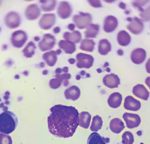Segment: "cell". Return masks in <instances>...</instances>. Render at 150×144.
<instances>
[{"label": "cell", "mask_w": 150, "mask_h": 144, "mask_svg": "<svg viewBox=\"0 0 150 144\" xmlns=\"http://www.w3.org/2000/svg\"><path fill=\"white\" fill-rule=\"evenodd\" d=\"M145 83L150 89V76H149V77L146 78L145 81Z\"/></svg>", "instance_id": "obj_43"}, {"label": "cell", "mask_w": 150, "mask_h": 144, "mask_svg": "<svg viewBox=\"0 0 150 144\" xmlns=\"http://www.w3.org/2000/svg\"><path fill=\"white\" fill-rule=\"evenodd\" d=\"M140 19L143 22H148L150 21V5L143 10L139 14Z\"/></svg>", "instance_id": "obj_34"}, {"label": "cell", "mask_w": 150, "mask_h": 144, "mask_svg": "<svg viewBox=\"0 0 150 144\" xmlns=\"http://www.w3.org/2000/svg\"><path fill=\"white\" fill-rule=\"evenodd\" d=\"M55 51H56V54H57V56H58V55H59L60 54H61L62 53V51L61 49H58V50H56Z\"/></svg>", "instance_id": "obj_50"}, {"label": "cell", "mask_w": 150, "mask_h": 144, "mask_svg": "<svg viewBox=\"0 0 150 144\" xmlns=\"http://www.w3.org/2000/svg\"><path fill=\"white\" fill-rule=\"evenodd\" d=\"M42 59L48 66H54L58 60V57L55 51L46 52L42 55Z\"/></svg>", "instance_id": "obj_22"}, {"label": "cell", "mask_w": 150, "mask_h": 144, "mask_svg": "<svg viewBox=\"0 0 150 144\" xmlns=\"http://www.w3.org/2000/svg\"><path fill=\"white\" fill-rule=\"evenodd\" d=\"M145 68H146V72L149 74H150V58L148 59L145 64Z\"/></svg>", "instance_id": "obj_40"}, {"label": "cell", "mask_w": 150, "mask_h": 144, "mask_svg": "<svg viewBox=\"0 0 150 144\" xmlns=\"http://www.w3.org/2000/svg\"><path fill=\"white\" fill-rule=\"evenodd\" d=\"M109 63H108V62H106L105 63V64H104V65H103V67H108L109 66Z\"/></svg>", "instance_id": "obj_54"}, {"label": "cell", "mask_w": 150, "mask_h": 144, "mask_svg": "<svg viewBox=\"0 0 150 144\" xmlns=\"http://www.w3.org/2000/svg\"><path fill=\"white\" fill-rule=\"evenodd\" d=\"M56 43V39L53 35L46 33L43 35L42 39L39 42L38 46L41 51L47 52L54 47Z\"/></svg>", "instance_id": "obj_6"}, {"label": "cell", "mask_w": 150, "mask_h": 144, "mask_svg": "<svg viewBox=\"0 0 150 144\" xmlns=\"http://www.w3.org/2000/svg\"><path fill=\"white\" fill-rule=\"evenodd\" d=\"M41 9L36 4H32L27 6L25 10V16L29 21H35L41 15Z\"/></svg>", "instance_id": "obj_11"}, {"label": "cell", "mask_w": 150, "mask_h": 144, "mask_svg": "<svg viewBox=\"0 0 150 144\" xmlns=\"http://www.w3.org/2000/svg\"><path fill=\"white\" fill-rule=\"evenodd\" d=\"M147 57L146 51L143 48H137L134 49L130 54L131 61L136 65H141L144 62Z\"/></svg>", "instance_id": "obj_13"}, {"label": "cell", "mask_w": 150, "mask_h": 144, "mask_svg": "<svg viewBox=\"0 0 150 144\" xmlns=\"http://www.w3.org/2000/svg\"><path fill=\"white\" fill-rule=\"evenodd\" d=\"M124 107L127 110L137 111L141 108V103L133 96H129L125 98Z\"/></svg>", "instance_id": "obj_16"}, {"label": "cell", "mask_w": 150, "mask_h": 144, "mask_svg": "<svg viewBox=\"0 0 150 144\" xmlns=\"http://www.w3.org/2000/svg\"><path fill=\"white\" fill-rule=\"evenodd\" d=\"M54 33V34H58L61 31V28H60L59 26H56V27H54L53 30Z\"/></svg>", "instance_id": "obj_42"}, {"label": "cell", "mask_w": 150, "mask_h": 144, "mask_svg": "<svg viewBox=\"0 0 150 144\" xmlns=\"http://www.w3.org/2000/svg\"><path fill=\"white\" fill-rule=\"evenodd\" d=\"M58 46L59 49L63 50L67 54H73L76 51V44L71 41L62 39L59 41Z\"/></svg>", "instance_id": "obj_19"}, {"label": "cell", "mask_w": 150, "mask_h": 144, "mask_svg": "<svg viewBox=\"0 0 150 144\" xmlns=\"http://www.w3.org/2000/svg\"><path fill=\"white\" fill-rule=\"evenodd\" d=\"M96 44L94 40L89 39H84L80 42L79 49L81 51L91 53L94 51Z\"/></svg>", "instance_id": "obj_28"}, {"label": "cell", "mask_w": 150, "mask_h": 144, "mask_svg": "<svg viewBox=\"0 0 150 144\" xmlns=\"http://www.w3.org/2000/svg\"><path fill=\"white\" fill-rule=\"evenodd\" d=\"M40 8L42 11L45 12H51L55 10L57 5V1L55 0H41Z\"/></svg>", "instance_id": "obj_29"}, {"label": "cell", "mask_w": 150, "mask_h": 144, "mask_svg": "<svg viewBox=\"0 0 150 144\" xmlns=\"http://www.w3.org/2000/svg\"><path fill=\"white\" fill-rule=\"evenodd\" d=\"M102 82L108 88H117L120 84V79L117 74L111 73L106 74L103 77Z\"/></svg>", "instance_id": "obj_15"}, {"label": "cell", "mask_w": 150, "mask_h": 144, "mask_svg": "<svg viewBox=\"0 0 150 144\" xmlns=\"http://www.w3.org/2000/svg\"><path fill=\"white\" fill-rule=\"evenodd\" d=\"M76 65L78 68L89 69L93 65L94 59L93 57L90 54L79 53L76 56Z\"/></svg>", "instance_id": "obj_7"}, {"label": "cell", "mask_w": 150, "mask_h": 144, "mask_svg": "<svg viewBox=\"0 0 150 144\" xmlns=\"http://www.w3.org/2000/svg\"><path fill=\"white\" fill-rule=\"evenodd\" d=\"M47 117L49 132L55 136L68 138L73 136L79 125V112L72 106L54 105Z\"/></svg>", "instance_id": "obj_1"}, {"label": "cell", "mask_w": 150, "mask_h": 144, "mask_svg": "<svg viewBox=\"0 0 150 144\" xmlns=\"http://www.w3.org/2000/svg\"><path fill=\"white\" fill-rule=\"evenodd\" d=\"M123 119L128 129H132L138 127L141 122L140 117L136 114L125 113L123 114Z\"/></svg>", "instance_id": "obj_14"}, {"label": "cell", "mask_w": 150, "mask_h": 144, "mask_svg": "<svg viewBox=\"0 0 150 144\" xmlns=\"http://www.w3.org/2000/svg\"><path fill=\"white\" fill-rule=\"evenodd\" d=\"M63 85L65 86H68L69 84V81L68 80H64L63 81Z\"/></svg>", "instance_id": "obj_49"}, {"label": "cell", "mask_w": 150, "mask_h": 144, "mask_svg": "<svg viewBox=\"0 0 150 144\" xmlns=\"http://www.w3.org/2000/svg\"><path fill=\"white\" fill-rule=\"evenodd\" d=\"M0 31H1V29H0Z\"/></svg>", "instance_id": "obj_63"}, {"label": "cell", "mask_w": 150, "mask_h": 144, "mask_svg": "<svg viewBox=\"0 0 150 144\" xmlns=\"http://www.w3.org/2000/svg\"><path fill=\"white\" fill-rule=\"evenodd\" d=\"M128 21L129 23L127 25V29L135 35H140L144 30V25L143 22L139 18H128Z\"/></svg>", "instance_id": "obj_8"}, {"label": "cell", "mask_w": 150, "mask_h": 144, "mask_svg": "<svg viewBox=\"0 0 150 144\" xmlns=\"http://www.w3.org/2000/svg\"><path fill=\"white\" fill-rule=\"evenodd\" d=\"M149 1H135L132 3V6L138 9L140 12H142L144 9L143 7L149 2Z\"/></svg>", "instance_id": "obj_36"}, {"label": "cell", "mask_w": 150, "mask_h": 144, "mask_svg": "<svg viewBox=\"0 0 150 144\" xmlns=\"http://www.w3.org/2000/svg\"><path fill=\"white\" fill-rule=\"evenodd\" d=\"M40 67H42V68L45 67V64L44 62H41V63H40Z\"/></svg>", "instance_id": "obj_56"}, {"label": "cell", "mask_w": 150, "mask_h": 144, "mask_svg": "<svg viewBox=\"0 0 150 144\" xmlns=\"http://www.w3.org/2000/svg\"><path fill=\"white\" fill-rule=\"evenodd\" d=\"M76 79L77 80H79L81 79V76H80V75H79V74H77V75L76 76Z\"/></svg>", "instance_id": "obj_55"}, {"label": "cell", "mask_w": 150, "mask_h": 144, "mask_svg": "<svg viewBox=\"0 0 150 144\" xmlns=\"http://www.w3.org/2000/svg\"><path fill=\"white\" fill-rule=\"evenodd\" d=\"M103 124L102 118L98 115L95 116L93 118L90 129L92 131L97 132L101 129Z\"/></svg>", "instance_id": "obj_32"}, {"label": "cell", "mask_w": 150, "mask_h": 144, "mask_svg": "<svg viewBox=\"0 0 150 144\" xmlns=\"http://www.w3.org/2000/svg\"><path fill=\"white\" fill-rule=\"evenodd\" d=\"M117 41L118 44L121 46H127L131 43V36L126 30H122L120 31L117 34Z\"/></svg>", "instance_id": "obj_21"}, {"label": "cell", "mask_w": 150, "mask_h": 144, "mask_svg": "<svg viewBox=\"0 0 150 144\" xmlns=\"http://www.w3.org/2000/svg\"><path fill=\"white\" fill-rule=\"evenodd\" d=\"M36 48L35 43L33 41H30L22 51L23 55L27 58H32L35 54Z\"/></svg>", "instance_id": "obj_30"}, {"label": "cell", "mask_w": 150, "mask_h": 144, "mask_svg": "<svg viewBox=\"0 0 150 144\" xmlns=\"http://www.w3.org/2000/svg\"><path fill=\"white\" fill-rule=\"evenodd\" d=\"M86 76L87 78H90V76H91V75H90V74L89 73H86Z\"/></svg>", "instance_id": "obj_60"}, {"label": "cell", "mask_w": 150, "mask_h": 144, "mask_svg": "<svg viewBox=\"0 0 150 144\" xmlns=\"http://www.w3.org/2000/svg\"><path fill=\"white\" fill-rule=\"evenodd\" d=\"M122 144H133L134 142V136L129 131H126L122 136Z\"/></svg>", "instance_id": "obj_33"}, {"label": "cell", "mask_w": 150, "mask_h": 144, "mask_svg": "<svg viewBox=\"0 0 150 144\" xmlns=\"http://www.w3.org/2000/svg\"><path fill=\"white\" fill-rule=\"evenodd\" d=\"M100 26L98 24L91 23L86 28L84 32V37L86 39L95 38L98 35Z\"/></svg>", "instance_id": "obj_24"}, {"label": "cell", "mask_w": 150, "mask_h": 144, "mask_svg": "<svg viewBox=\"0 0 150 144\" xmlns=\"http://www.w3.org/2000/svg\"><path fill=\"white\" fill-rule=\"evenodd\" d=\"M91 116L88 112L83 111L79 115V125L85 129H88L91 124Z\"/></svg>", "instance_id": "obj_27"}, {"label": "cell", "mask_w": 150, "mask_h": 144, "mask_svg": "<svg viewBox=\"0 0 150 144\" xmlns=\"http://www.w3.org/2000/svg\"><path fill=\"white\" fill-rule=\"evenodd\" d=\"M125 128L122 121L118 118H114L111 120L109 124V128L111 131L115 134L121 133Z\"/></svg>", "instance_id": "obj_26"}, {"label": "cell", "mask_w": 150, "mask_h": 144, "mask_svg": "<svg viewBox=\"0 0 150 144\" xmlns=\"http://www.w3.org/2000/svg\"><path fill=\"white\" fill-rule=\"evenodd\" d=\"M132 92L136 97L144 100H147L149 97V92L142 84H138L135 86L133 88Z\"/></svg>", "instance_id": "obj_17"}, {"label": "cell", "mask_w": 150, "mask_h": 144, "mask_svg": "<svg viewBox=\"0 0 150 144\" xmlns=\"http://www.w3.org/2000/svg\"><path fill=\"white\" fill-rule=\"evenodd\" d=\"M112 50V45L106 39H100L98 45V52L102 56L107 55Z\"/></svg>", "instance_id": "obj_25"}, {"label": "cell", "mask_w": 150, "mask_h": 144, "mask_svg": "<svg viewBox=\"0 0 150 144\" xmlns=\"http://www.w3.org/2000/svg\"><path fill=\"white\" fill-rule=\"evenodd\" d=\"M80 74L82 76H84V75H86V73L85 71H84V70H82L80 72Z\"/></svg>", "instance_id": "obj_53"}, {"label": "cell", "mask_w": 150, "mask_h": 144, "mask_svg": "<svg viewBox=\"0 0 150 144\" xmlns=\"http://www.w3.org/2000/svg\"><path fill=\"white\" fill-rule=\"evenodd\" d=\"M141 144H144L142 143H141Z\"/></svg>", "instance_id": "obj_61"}, {"label": "cell", "mask_w": 150, "mask_h": 144, "mask_svg": "<svg viewBox=\"0 0 150 144\" xmlns=\"http://www.w3.org/2000/svg\"><path fill=\"white\" fill-rule=\"evenodd\" d=\"M69 62L71 65H74L76 62V60L74 58H71L68 60Z\"/></svg>", "instance_id": "obj_46"}, {"label": "cell", "mask_w": 150, "mask_h": 144, "mask_svg": "<svg viewBox=\"0 0 150 144\" xmlns=\"http://www.w3.org/2000/svg\"><path fill=\"white\" fill-rule=\"evenodd\" d=\"M56 22V16L54 13H45L43 14L39 20L40 28L44 30L52 29Z\"/></svg>", "instance_id": "obj_9"}, {"label": "cell", "mask_w": 150, "mask_h": 144, "mask_svg": "<svg viewBox=\"0 0 150 144\" xmlns=\"http://www.w3.org/2000/svg\"><path fill=\"white\" fill-rule=\"evenodd\" d=\"M18 120L16 116L9 111L0 114V132L9 134L15 131L18 126Z\"/></svg>", "instance_id": "obj_2"}, {"label": "cell", "mask_w": 150, "mask_h": 144, "mask_svg": "<svg viewBox=\"0 0 150 144\" xmlns=\"http://www.w3.org/2000/svg\"><path fill=\"white\" fill-rule=\"evenodd\" d=\"M97 72H98V73H101L102 72V70H101L100 68H98L97 69Z\"/></svg>", "instance_id": "obj_57"}, {"label": "cell", "mask_w": 150, "mask_h": 144, "mask_svg": "<svg viewBox=\"0 0 150 144\" xmlns=\"http://www.w3.org/2000/svg\"><path fill=\"white\" fill-rule=\"evenodd\" d=\"M27 33L22 30L13 32L11 37L10 41L12 46L17 49L22 48L28 40Z\"/></svg>", "instance_id": "obj_4"}, {"label": "cell", "mask_w": 150, "mask_h": 144, "mask_svg": "<svg viewBox=\"0 0 150 144\" xmlns=\"http://www.w3.org/2000/svg\"><path fill=\"white\" fill-rule=\"evenodd\" d=\"M122 100V95L118 92H115L109 96L108 100V103L111 107L114 109L117 108L121 105Z\"/></svg>", "instance_id": "obj_20"}, {"label": "cell", "mask_w": 150, "mask_h": 144, "mask_svg": "<svg viewBox=\"0 0 150 144\" xmlns=\"http://www.w3.org/2000/svg\"><path fill=\"white\" fill-rule=\"evenodd\" d=\"M105 139L97 132H93L89 136L87 144H106Z\"/></svg>", "instance_id": "obj_31"}, {"label": "cell", "mask_w": 150, "mask_h": 144, "mask_svg": "<svg viewBox=\"0 0 150 144\" xmlns=\"http://www.w3.org/2000/svg\"><path fill=\"white\" fill-rule=\"evenodd\" d=\"M62 72V69L59 68H59H56L55 71V73L56 74H61Z\"/></svg>", "instance_id": "obj_45"}, {"label": "cell", "mask_w": 150, "mask_h": 144, "mask_svg": "<svg viewBox=\"0 0 150 144\" xmlns=\"http://www.w3.org/2000/svg\"><path fill=\"white\" fill-rule=\"evenodd\" d=\"M62 71L64 73H68L69 67H65L62 68Z\"/></svg>", "instance_id": "obj_47"}, {"label": "cell", "mask_w": 150, "mask_h": 144, "mask_svg": "<svg viewBox=\"0 0 150 144\" xmlns=\"http://www.w3.org/2000/svg\"><path fill=\"white\" fill-rule=\"evenodd\" d=\"M73 13L72 5L68 2L62 1L58 5L57 13L59 18L66 19L71 17Z\"/></svg>", "instance_id": "obj_10"}, {"label": "cell", "mask_w": 150, "mask_h": 144, "mask_svg": "<svg viewBox=\"0 0 150 144\" xmlns=\"http://www.w3.org/2000/svg\"><path fill=\"white\" fill-rule=\"evenodd\" d=\"M12 144V139L9 136L3 133L0 134V144Z\"/></svg>", "instance_id": "obj_37"}, {"label": "cell", "mask_w": 150, "mask_h": 144, "mask_svg": "<svg viewBox=\"0 0 150 144\" xmlns=\"http://www.w3.org/2000/svg\"><path fill=\"white\" fill-rule=\"evenodd\" d=\"M80 89L76 86H72L67 89L64 92L65 98L67 100L76 101L79 99L80 96Z\"/></svg>", "instance_id": "obj_18"}, {"label": "cell", "mask_w": 150, "mask_h": 144, "mask_svg": "<svg viewBox=\"0 0 150 144\" xmlns=\"http://www.w3.org/2000/svg\"><path fill=\"white\" fill-rule=\"evenodd\" d=\"M106 71L107 72H111V69L109 68V67H107L106 69Z\"/></svg>", "instance_id": "obj_59"}, {"label": "cell", "mask_w": 150, "mask_h": 144, "mask_svg": "<svg viewBox=\"0 0 150 144\" xmlns=\"http://www.w3.org/2000/svg\"></svg>", "instance_id": "obj_62"}, {"label": "cell", "mask_w": 150, "mask_h": 144, "mask_svg": "<svg viewBox=\"0 0 150 144\" xmlns=\"http://www.w3.org/2000/svg\"><path fill=\"white\" fill-rule=\"evenodd\" d=\"M71 74L69 73H64L62 74H56L55 75V78H58V79H60L62 81L70 79L71 78Z\"/></svg>", "instance_id": "obj_39"}, {"label": "cell", "mask_w": 150, "mask_h": 144, "mask_svg": "<svg viewBox=\"0 0 150 144\" xmlns=\"http://www.w3.org/2000/svg\"><path fill=\"white\" fill-rule=\"evenodd\" d=\"M119 7L122 9H125L126 8V5L123 2H120L119 4Z\"/></svg>", "instance_id": "obj_44"}, {"label": "cell", "mask_w": 150, "mask_h": 144, "mask_svg": "<svg viewBox=\"0 0 150 144\" xmlns=\"http://www.w3.org/2000/svg\"><path fill=\"white\" fill-rule=\"evenodd\" d=\"M64 40L71 41L75 44H78L82 40V35L78 30H75L72 32H66L63 34Z\"/></svg>", "instance_id": "obj_23"}, {"label": "cell", "mask_w": 150, "mask_h": 144, "mask_svg": "<svg viewBox=\"0 0 150 144\" xmlns=\"http://www.w3.org/2000/svg\"><path fill=\"white\" fill-rule=\"evenodd\" d=\"M119 25L118 19L112 15L105 18L103 22V29L106 33H112L117 29Z\"/></svg>", "instance_id": "obj_12"}, {"label": "cell", "mask_w": 150, "mask_h": 144, "mask_svg": "<svg viewBox=\"0 0 150 144\" xmlns=\"http://www.w3.org/2000/svg\"><path fill=\"white\" fill-rule=\"evenodd\" d=\"M34 40L35 41H40V38L39 37H35L34 38Z\"/></svg>", "instance_id": "obj_52"}, {"label": "cell", "mask_w": 150, "mask_h": 144, "mask_svg": "<svg viewBox=\"0 0 150 144\" xmlns=\"http://www.w3.org/2000/svg\"><path fill=\"white\" fill-rule=\"evenodd\" d=\"M117 54L120 56H122L123 54V51L121 49H119L117 51Z\"/></svg>", "instance_id": "obj_48"}, {"label": "cell", "mask_w": 150, "mask_h": 144, "mask_svg": "<svg viewBox=\"0 0 150 144\" xmlns=\"http://www.w3.org/2000/svg\"><path fill=\"white\" fill-rule=\"evenodd\" d=\"M48 73V71L47 70H45L42 72V74L44 75H47Z\"/></svg>", "instance_id": "obj_51"}, {"label": "cell", "mask_w": 150, "mask_h": 144, "mask_svg": "<svg viewBox=\"0 0 150 144\" xmlns=\"http://www.w3.org/2000/svg\"><path fill=\"white\" fill-rule=\"evenodd\" d=\"M63 83V81L58 78H53L49 81V86L52 89H56L59 88Z\"/></svg>", "instance_id": "obj_35"}, {"label": "cell", "mask_w": 150, "mask_h": 144, "mask_svg": "<svg viewBox=\"0 0 150 144\" xmlns=\"http://www.w3.org/2000/svg\"><path fill=\"white\" fill-rule=\"evenodd\" d=\"M137 135L139 136H141L142 135V131H137Z\"/></svg>", "instance_id": "obj_58"}, {"label": "cell", "mask_w": 150, "mask_h": 144, "mask_svg": "<svg viewBox=\"0 0 150 144\" xmlns=\"http://www.w3.org/2000/svg\"><path fill=\"white\" fill-rule=\"evenodd\" d=\"M4 22L7 28L11 30L17 29L21 25V16L16 11H9L5 15Z\"/></svg>", "instance_id": "obj_5"}, {"label": "cell", "mask_w": 150, "mask_h": 144, "mask_svg": "<svg viewBox=\"0 0 150 144\" xmlns=\"http://www.w3.org/2000/svg\"><path fill=\"white\" fill-rule=\"evenodd\" d=\"M76 27V25H75L74 23L69 24L67 26V28L68 30L72 32L75 31Z\"/></svg>", "instance_id": "obj_41"}, {"label": "cell", "mask_w": 150, "mask_h": 144, "mask_svg": "<svg viewBox=\"0 0 150 144\" xmlns=\"http://www.w3.org/2000/svg\"><path fill=\"white\" fill-rule=\"evenodd\" d=\"M92 16L87 12H79V14L74 15L73 17L74 24L80 30L86 29L92 23Z\"/></svg>", "instance_id": "obj_3"}, {"label": "cell", "mask_w": 150, "mask_h": 144, "mask_svg": "<svg viewBox=\"0 0 150 144\" xmlns=\"http://www.w3.org/2000/svg\"><path fill=\"white\" fill-rule=\"evenodd\" d=\"M88 1L89 4L93 8H102L103 7L100 1H96V0H95V1L90 0V1Z\"/></svg>", "instance_id": "obj_38"}]
</instances>
